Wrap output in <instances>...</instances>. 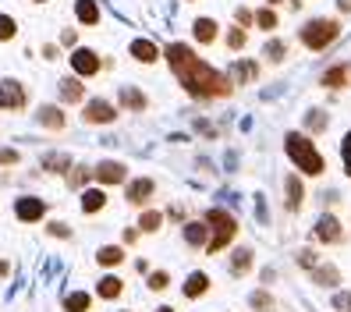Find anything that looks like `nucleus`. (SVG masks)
I'll return each instance as SVG.
<instances>
[{
	"label": "nucleus",
	"instance_id": "obj_1",
	"mask_svg": "<svg viewBox=\"0 0 351 312\" xmlns=\"http://www.w3.org/2000/svg\"><path fill=\"white\" fill-rule=\"evenodd\" d=\"M163 57H167V64H171V71L178 75V82H181V86L189 89L195 99H223V96H231V89H234L231 75H220L217 68H210L202 57H195L192 47L171 43L167 50H163Z\"/></svg>",
	"mask_w": 351,
	"mask_h": 312
},
{
	"label": "nucleus",
	"instance_id": "obj_2",
	"mask_svg": "<svg viewBox=\"0 0 351 312\" xmlns=\"http://www.w3.org/2000/svg\"><path fill=\"white\" fill-rule=\"evenodd\" d=\"M284 153H287V160H291L305 178H319L326 171V160L316 149V142L308 135H302V132H287L284 135Z\"/></svg>",
	"mask_w": 351,
	"mask_h": 312
},
{
	"label": "nucleus",
	"instance_id": "obj_3",
	"mask_svg": "<svg viewBox=\"0 0 351 312\" xmlns=\"http://www.w3.org/2000/svg\"><path fill=\"white\" fill-rule=\"evenodd\" d=\"M202 220L210 224V245H206V252H210V256L223 252V248L238 238V220H234L231 213H227V210H220V206L206 210V217H202Z\"/></svg>",
	"mask_w": 351,
	"mask_h": 312
},
{
	"label": "nucleus",
	"instance_id": "obj_4",
	"mask_svg": "<svg viewBox=\"0 0 351 312\" xmlns=\"http://www.w3.org/2000/svg\"><path fill=\"white\" fill-rule=\"evenodd\" d=\"M337 36H341L337 18H313V22L302 29V43L308 50H326L330 43H337Z\"/></svg>",
	"mask_w": 351,
	"mask_h": 312
},
{
	"label": "nucleus",
	"instance_id": "obj_5",
	"mask_svg": "<svg viewBox=\"0 0 351 312\" xmlns=\"http://www.w3.org/2000/svg\"><path fill=\"white\" fill-rule=\"evenodd\" d=\"M25 103H29V93L22 82H14V78L0 82V110H22Z\"/></svg>",
	"mask_w": 351,
	"mask_h": 312
},
{
	"label": "nucleus",
	"instance_id": "obj_6",
	"mask_svg": "<svg viewBox=\"0 0 351 312\" xmlns=\"http://www.w3.org/2000/svg\"><path fill=\"white\" fill-rule=\"evenodd\" d=\"M93 178L107 189V184H128V167L125 163H117V160H103L99 167L93 171Z\"/></svg>",
	"mask_w": 351,
	"mask_h": 312
},
{
	"label": "nucleus",
	"instance_id": "obj_7",
	"mask_svg": "<svg viewBox=\"0 0 351 312\" xmlns=\"http://www.w3.org/2000/svg\"><path fill=\"white\" fill-rule=\"evenodd\" d=\"M316 241H323V245H341L344 241V227L334 213H323L316 220Z\"/></svg>",
	"mask_w": 351,
	"mask_h": 312
},
{
	"label": "nucleus",
	"instance_id": "obj_8",
	"mask_svg": "<svg viewBox=\"0 0 351 312\" xmlns=\"http://www.w3.org/2000/svg\"><path fill=\"white\" fill-rule=\"evenodd\" d=\"M82 117H86V124H114L117 107H114V103H107V99H89Z\"/></svg>",
	"mask_w": 351,
	"mask_h": 312
},
{
	"label": "nucleus",
	"instance_id": "obj_9",
	"mask_svg": "<svg viewBox=\"0 0 351 312\" xmlns=\"http://www.w3.org/2000/svg\"><path fill=\"white\" fill-rule=\"evenodd\" d=\"M153 192H156V181H153V178H135V181H128L125 199H128L132 206H146V202L153 199Z\"/></svg>",
	"mask_w": 351,
	"mask_h": 312
},
{
	"label": "nucleus",
	"instance_id": "obj_10",
	"mask_svg": "<svg viewBox=\"0 0 351 312\" xmlns=\"http://www.w3.org/2000/svg\"><path fill=\"white\" fill-rule=\"evenodd\" d=\"M71 68H75L78 78H89V75L99 71V57H96L93 50H86V47H78V50L71 53Z\"/></svg>",
	"mask_w": 351,
	"mask_h": 312
},
{
	"label": "nucleus",
	"instance_id": "obj_11",
	"mask_svg": "<svg viewBox=\"0 0 351 312\" xmlns=\"http://www.w3.org/2000/svg\"><path fill=\"white\" fill-rule=\"evenodd\" d=\"M14 217L25 220V224H36V220L47 217V206H43V199H18L14 202Z\"/></svg>",
	"mask_w": 351,
	"mask_h": 312
},
{
	"label": "nucleus",
	"instance_id": "obj_12",
	"mask_svg": "<svg viewBox=\"0 0 351 312\" xmlns=\"http://www.w3.org/2000/svg\"><path fill=\"white\" fill-rule=\"evenodd\" d=\"M284 192H287V210L298 213L302 202H305V184H302V178H298V174H287V178H284Z\"/></svg>",
	"mask_w": 351,
	"mask_h": 312
},
{
	"label": "nucleus",
	"instance_id": "obj_13",
	"mask_svg": "<svg viewBox=\"0 0 351 312\" xmlns=\"http://www.w3.org/2000/svg\"><path fill=\"white\" fill-rule=\"evenodd\" d=\"M184 241H189L192 248H206L210 245V224L206 220H189L184 224Z\"/></svg>",
	"mask_w": 351,
	"mask_h": 312
},
{
	"label": "nucleus",
	"instance_id": "obj_14",
	"mask_svg": "<svg viewBox=\"0 0 351 312\" xmlns=\"http://www.w3.org/2000/svg\"><path fill=\"white\" fill-rule=\"evenodd\" d=\"M103 206H107V192L103 189H82V213H99Z\"/></svg>",
	"mask_w": 351,
	"mask_h": 312
},
{
	"label": "nucleus",
	"instance_id": "obj_15",
	"mask_svg": "<svg viewBox=\"0 0 351 312\" xmlns=\"http://www.w3.org/2000/svg\"><path fill=\"white\" fill-rule=\"evenodd\" d=\"M184 298H202L206 291H210V277L202 274V269H195V274H189V280H184Z\"/></svg>",
	"mask_w": 351,
	"mask_h": 312
},
{
	"label": "nucleus",
	"instance_id": "obj_16",
	"mask_svg": "<svg viewBox=\"0 0 351 312\" xmlns=\"http://www.w3.org/2000/svg\"><path fill=\"white\" fill-rule=\"evenodd\" d=\"M313 280H316L319 287H337V284H341V269H337L334 263H319V266L313 269Z\"/></svg>",
	"mask_w": 351,
	"mask_h": 312
},
{
	"label": "nucleus",
	"instance_id": "obj_17",
	"mask_svg": "<svg viewBox=\"0 0 351 312\" xmlns=\"http://www.w3.org/2000/svg\"><path fill=\"white\" fill-rule=\"evenodd\" d=\"M348 78H351V68L337 64V68H330V71H323V78H319V86H323V89H344V86H348Z\"/></svg>",
	"mask_w": 351,
	"mask_h": 312
},
{
	"label": "nucleus",
	"instance_id": "obj_18",
	"mask_svg": "<svg viewBox=\"0 0 351 312\" xmlns=\"http://www.w3.org/2000/svg\"><path fill=\"white\" fill-rule=\"evenodd\" d=\"M121 291H125V280H121V277H110V274L96 284V295H99V298H107V302L121 298Z\"/></svg>",
	"mask_w": 351,
	"mask_h": 312
},
{
	"label": "nucleus",
	"instance_id": "obj_19",
	"mask_svg": "<svg viewBox=\"0 0 351 312\" xmlns=\"http://www.w3.org/2000/svg\"><path fill=\"white\" fill-rule=\"evenodd\" d=\"M117 99H121V107H128V110H146V96H142L138 89H132V86H121V93H117Z\"/></svg>",
	"mask_w": 351,
	"mask_h": 312
},
{
	"label": "nucleus",
	"instance_id": "obj_20",
	"mask_svg": "<svg viewBox=\"0 0 351 312\" xmlns=\"http://www.w3.org/2000/svg\"><path fill=\"white\" fill-rule=\"evenodd\" d=\"M96 263L99 266H121V263H125V248H121V245H103L99 248V252H96Z\"/></svg>",
	"mask_w": 351,
	"mask_h": 312
},
{
	"label": "nucleus",
	"instance_id": "obj_21",
	"mask_svg": "<svg viewBox=\"0 0 351 312\" xmlns=\"http://www.w3.org/2000/svg\"><path fill=\"white\" fill-rule=\"evenodd\" d=\"M249 269H252V248H234V252H231V274L245 277Z\"/></svg>",
	"mask_w": 351,
	"mask_h": 312
},
{
	"label": "nucleus",
	"instance_id": "obj_22",
	"mask_svg": "<svg viewBox=\"0 0 351 312\" xmlns=\"http://www.w3.org/2000/svg\"><path fill=\"white\" fill-rule=\"evenodd\" d=\"M132 57L142 60V64H153V60L160 57V50H156V43H149V39H135V43H132Z\"/></svg>",
	"mask_w": 351,
	"mask_h": 312
},
{
	"label": "nucleus",
	"instance_id": "obj_23",
	"mask_svg": "<svg viewBox=\"0 0 351 312\" xmlns=\"http://www.w3.org/2000/svg\"><path fill=\"white\" fill-rule=\"evenodd\" d=\"M93 309V295L89 291H71L64 298V312H89Z\"/></svg>",
	"mask_w": 351,
	"mask_h": 312
},
{
	"label": "nucleus",
	"instance_id": "obj_24",
	"mask_svg": "<svg viewBox=\"0 0 351 312\" xmlns=\"http://www.w3.org/2000/svg\"><path fill=\"white\" fill-rule=\"evenodd\" d=\"M82 96H86V86H82L78 78H64V82H60V99H64V103H82Z\"/></svg>",
	"mask_w": 351,
	"mask_h": 312
},
{
	"label": "nucleus",
	"instance_id": "obj_25",
	"mask_svg": "<svg viewBox=\"0 0 351 312\" xmlns=\"http://www.w3.org/2000/svg\"><path fill=\"white\" fill-rule=\"evenodd\" d=\"M259 75V68L252 64V60H238V64L231 68V82H234V86H241V82H252Z\"/></svg>",
	"mask_w": 351,
	"mask_h": 312
},
{
	"label": "nucleus",
	"instance_id": "obj_26",
	"mask_svg": "<svg viewBox=\"0 0 351 312\" xmlns=\"http://www.w3.org/2000/svg\"><path fill=\"white\" fill-rule=\"evenodd\" d=\"M160 227H163V213H160V210H142V217H138V231L156 235Z\"/></svg>",
	"mask_w": 351,
	"mask_h": 312
},
{
	"label": "nucleus",
	"instance_id": "obj_27",
	"mask_svg": "<svg viewBox=\"0 0 351 312\" xmlns=\"http://www.w3.org/2000/svg\"><path fill=\"white\" fill-rule=\"evenodd\" d=\"M192 32H195L199 43H213V39H217V22H213V18H199V22L192 25Z\"/></svg>",
	"mask_w": 351,
	"mask_h": 312
},
{
	"label": "nucleus",
	"instance_id": "obj_28",
	"mask_svg": "<svg viewBox=\"0 0 351 312\" xmlns=\"http://www.w3.org/2000/svg\"><path fill=\"white\" fill-rule=\"evenodd\" d=\"M75 14H78V22H86V25H96L99 22V8L93 4V0H78Z\"/></svg>",
	"mask_w": 351,
	"mask_h": 312
},
{
	"label": "nucleus",
	"instance_id": "obj_29",
	"mask_svg": "<svg viewBox=\"0 0 351 312\" xmlns=\"http://www.w3.org/2000/svg\"><path fill=\"white\" fill-rule=\"evenodd\" d=\"M43 167L53 171V174H68V171H71V156H68V153H57V156L50 153V156L43 160Z\"/></svg>",
	"mask_w": 351,
	"mask_h": 312
},
{
	"label": "nucleus",
	"instance_id": "obj_30",
	"mask_svg": "<svg viewBox=\"0 0 351 312\" xmlns=\"http://www.w3.org/2000/svg\"><path fill=\"white\" fill-rule=\"evenodd\" d=\"M326 124H330V117H326L323 110H308V114H305V132L319 135V132H326Z\"/></svg>",
	"mask_w": 351,
	"mask_h": 312
},
{
	"label": "nucleus",
	"instance_id": "obj_31",
	"mask_svg": "<svg viewBox=\"0 0 351 312\" xmlns=\"http://www.w3.org/2000/svg\"><path fill=\"white\" fill-rule=\"evenodd\" d=\"M39 124H47V128H64V114H60L57 107H43V110H39Z\"/></svg>",
	"mask_w": 351,
	"mask_h": 312
},
{
	"label": "nucleus",
	"instance_id": "obj_32",
	"mask_svg": "<svg viewBox=\"0 0 351 312\" xmlns=\"http://www.w3.org/2000/svg\"><path fill=\"white\" fill-rule=\"evenodd\" d=\"M249 305H252L256 312H270V309H274V295H270V291H266V287H259V291H252Z\"/></svg>",
	"mask_w": 351,
	"mask_h": 312
},
{
	"label": "nucleus",
	"instance_id": "obj_33",
	"mask_svg": "<svg viewBox=\"0 0 351 312\" xmlns=\"http://www.w3.org/2000/svg\"><path fill=\"white\" fill-rule=\"evenodd\" d=\"M263 57L274 60V64H280V60L287 57V43H280V39H270V43L263 47Z\"/></svg>",
	"mask_w": 351,
	"mask_h": 312
},
{
	"label": "nucleus",
	"instance_id": "obj_34",
	"mask_svg": "<svg viewBox=\"0 0 351 312\" xmlns=\"http://www.w3.org/2000/svg\"><path fill=\"white\" fill-rule=\"evenodd\" d=\"M256 25H259V29H266V32H274V29H277V11H274V8L256 11Z\"/></svg>",
	"mask_w": 351,
	"mask_h": 312
},
{
	"label": "nucleus",
	"instance_id": "obj_35",
	"mask_svg": "<svg viewBox=\"0 0 351 312\" xmlns=\"http://www.w3.org/2000/svg\"><path fill=\"white\" fill-rule=\"evenodd\" d=\"M167 287H171L167 269H149V291H167Z\"/></svg>",
	"mask_w": 351,
	"mask_h": 312
},
{
	"label": "nucleus",
	"instance_id": "obj_36",
	"mask_svg": "<svg viewBox=\"0 0 351 312\" xmlns=\"http://www.w3.org/2000/svg\"><path fill=\"white\" fill-rule=\"evenodd\" d=\"M89 178H93V171H86V167H71V174H68V184H71V189H86V184H89Z\"/></svg>",
	"mask_w": 351,
	"mask_h": 312
},
{
	"label": "nucleus",
	"instance_id": "obj_37",
	"mask_svg": "<svg viewBox=\"0 0 351 312\" xmlns=\"http://www.w3.org/2000/svg\"><path fill=\"white\" fill-rule=\"evenodd\" d=\"M14 32H18V25H14V18L11 14H0V39H14Z\"/></svg>",
	"mask_w": 351,
	"mask_h": 312
},
{
	"label": "nucleus",
	"instance_id": "obj_38",
	"mask_svg": "<svg viewBox=\"0 0 351 312\" xmlns=\"http://www.w3.org/2000/svg\"><path fill=\"white\" fill-rule=\"evenodd\" d=\"M245 39H249V36H245V29L238 25V29L227 32V47H231V50H241V47H245Z\"/></svg>",
	"mask_w": 351,
	"mask_h": 312
},
{
	"label": "nucleus",
	"instance_id": "obj_39",
	"mask_svg": "<svg viewBox=\"0 0 351 312\" xmlns=\"http://www.w3.org/2000/svg\"><path fill=\"white\" fill-rule=\"evenodd\" d=\"M334 309L337 312H351V291H334Z\"/></svg>",
	"mask_w": 351,
	"mask_h": 312
},
{
	"label": "nucleus",
	"instance_id": "obj_40",
	"mask_svg": "<svg viewBox=\"0 0 351 312\" xmlns=\"http://www.w3.org/2000/svg\"><path fill=\"white\" fill-rule=\"evenodd\" d=\"M341 160H344V174L351 178V132H348L344 142H341Z\"/></svg>",
	"mask_w": 351,
	"mask_h": 312
},
{
	"label": "nucleus",
	"instance_id": "obj_41",
	"mask_svg": "<svg viewBox=\"0 0 351 312\" xmlns=\"http://www.w3.org/2000/svg\"><path fill=\"white\" fill-rule=\"evenodd\" d=\"M298 263H302L305 269H316V266H319V256L313 252V248H302V252H298Z\"/></svg>",
	"mask_w": 351,
	"mask_h": 312
},
{
	"label": "nucleus",
	"instance_id": "obj_42",
	"mask_svg": "<svg viewBox=\"0 0 351 312\" xmlns=\"http://www.w3.org/2000/svg\"><path fill=\"white\" fill-rule=\"evenodd\" d=\"M234 18H238V25H241V29L256 25V14H252V11H245V8H238V11H234Z\"/></svg>",
	"mask_w": 351,
	"mask_h": 312
},
{
	"label": "nucleus",
	"instance_id": "obj_43",
	"mask_svg": "<svg viewBox=\"0 0 351 312\" xmlns=\"http://www.w3.org/2000/svg\"><path fill=\"white\" fill-rule=\"evenodd\" d=\"M47 231H50L53 238H71V231H68V224H50Z\"/></svg>",
	"mask_w": 351,
	"mask_h": 312
},
{
	"label": "nucleus",
	"instance_id": "obj_44",
	"mask_svg": "<svg viewBox=\"0 0 351 312\" xmlns=\"http://www.w3.org/2000/svg\"><path fill=\"white\" fill-rule=\"evenodd\" d=\"M0 163H18V153L14 149H0Z\"/></svg>",
	"mask_w": 351,
	"mask_h": 312
},
{
	"label": "nucleus",
	"instance_id": "obj_45",
	"mask_svg": "<svg viewBox=\"0 0 351 312\" xmlns=\"http://www.w3.org/2000/svg\"><path fill=\"white\" fill-rule=\"evenodd\" d=\"M135 238H138V231L132 227V231H125V245H135Z\"/></svg>",
	"mask_w": 351,
	"mask_h": 312
},
{
	"label": "nucleus",
	"instance_id": "obj_46",
	"mask_svg": "<svg viewBox=\"0 0 351 312\" xmlns=\"http://www.w3.org/2000/svg\"><path fill=\"white\" fill-rule=\"evenodd\" d=\"M4 274H11V263H4V259H0V277H4Z\"/></svg>",
	"mask_w": 351,
	"mask_h": 312
},
{
	"label": "nucleus",
	"instance_id": "obj_47",
	"mask_svg": "<svg viewBox=\"0 0 351 312\" xmlns=\"http://www.w3.org/2000/svg\"><path fill=\"white\" fill-rule=\"evenodd\" d=\"M337 4H341V11H351V0H337Z\"/></svg>",
	"mask_w": 351,
	"mask_h": 312
},
{
	"label": "nucleus",
	"instance_id": "obj_48",
	"mask_svg": "<svg viewBox=\"0 0 351 312\" xmlns=\"http://www.w3.org/2000/svg\"><path fill=\"white\" fill-rule=\"evenodd\" d=\"M156 312H174V309H171V305H160V309H156Z\"/></svg>",
	"mask_w": 351,
	"mask_h": 312
},
{
	"label": "nucleus",
	"instance_id": "obj_49",
	"mask_svg": "<svg viewBox=\"0 0 351 312\" xmlns=\"http://www.w3.org/2000/svg\"><path fill=\"white\" fill-rule=\"evenodd\" d=\"M270 4H280V0H270Z\"/></svg>",
	"mask_w": 351,
	"mask_h": 312
}]
</instances>
